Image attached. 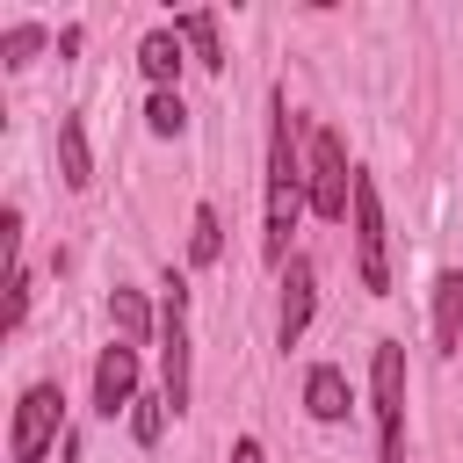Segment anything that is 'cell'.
I'll use <instances>...</instances> for the list:
<instances>
[{
    "instance_id": "8",
    "label": "cell",
    "mask_w": 463,
    "mask_h": 463,
    "mask_svg": "<svg viewBox=\"0 0 463 463\" xmlns=\"http://www.w3.org/2000/svg\"><path fill=\"white\" fill-rule=\"evenodd\" d=\"M304 326H311V260L304 253H289V275H282V347H297L304 340Z\"/></svg>"
},
{
    "instance_id": "7",
    "label": "cell",
    "mask_w": 463,
    "mask_h": 463,
    "mask_svg": "<svg viewBox=\"0 0 463 463\" xmlns=\"http://www.w3.org/2000/svg\"><path fill=\"white\" fill-rule=\"evenodd\" d=\"M123 405H137V347H101V362H94V412L101 420H116Z\"/></svg>"
},
{
    "instance_id": "11",
    "label": "cell",
    "mask_w": 463,
    "mask_h": 463,
    "mask_svg": "<svg viewBox=\"0 0 463 463\" xmlns=\"http://www.w3.org/2000/svg\"><path fill=\"white\" fill-rule=\"evenodd\" d=\"M304 405H311V420H347V376L333 362H318L304 376Z\"/></svg>"
},
{
    "instance_id": "9",
    "label": "cell",
    "mask_w": 463,
    "mask_h": 463,
    "mask_svg": "<svg viewBox=\"0 0 463 463\" xmlns=\"http://www.w3.org/2000/svg\"><path fill=\"white\" fill-rule=\"evenodd\" d=\"M434 347H441V354L463 347V268H449V275L434 282Z\"/></svg>"
},
{
    "instance_id": "14",
    "label": "cell",
    "mask_w": 463,
    "mask_h": 463,
    "mask_svg": "<svg viewBox=\"0 0 463 463\" xmlns=\"http://www.w3.org/2000/svg\"><path fill=\"white\" fill-rule=\"evenodd\" d=\"M109 318H116L123 347H145V340H152V311H145V297H137V289H116V297H109Z\"/></svg>"
},
{
    "instance_id": "13",
    "label": "cell",
    "mask_w": 463,
    "mask_h": 463,
    "mask_svg": "<svg viewBox=\"0 0 463 463\" xmlns=\"http://www.w3.org/2000/svg\"><path fill=\"white\" fill-rule=\"evenodd\" d=\"M174 36H181L203 65H224V51H217V14H210V7H188V14L174 22Z\"/></svg>"
},
{
    "instance_id": "3",
    "label": "cell",
    "mask_w": 463,
    "mask_h": 463,
    "mask_svg": "<svg viewBox=\"0 0 463 463\" xmlns=\"http://www.w3.org/2000/svg\"><path fill=\"white\" fill-rule=\"evenodd\" d=\"M354 275L369 297L391 289V260H383V203H376V181L354 174Z\"/></svg>"
},
{
    "instance_id": "1",
    "label": "cell",
    "mask_w": 463,
    "mask_h": 463,
    "mask_svg": "<svg viewBox=\"0 0 463 463\" xmlns=\"http://www.w3.org/2000/svg\"><path fill=\"white\" fill-rule=\"evenodd\" d=\"M275 116H268V260H289V232H297V217H304V159H297V116H289V94L275 87V101H268Z\"/></svg>"
},
{
    "instance_id": "20",
    "label": "cell",
    "mask_w": 463,
    "mask_h": 463,
    "mask_svg": "<svg viewBox=\"0 0 463 463\" xmlns=\"http://www.w3.org/2000/svg\"><path fill=\"white\" fill-rule=\"evenodd\" d=\"M232 463H268V456H260V441H239V449H232Z\"/></svg>"
},
{
    "instance_id": "12",
    "label": "cell",
    "mask_w": 463,
    "mask_h": 463,
    "mask_svg": "<svg viewBox=\"0 0 463 463\" xmlns=\"http://www.w3.org/2000/svg\"><path fill=\"white\" fill-rule=\"evenodd\" d=\"M58 181H65V188H87V181H94V159H87V130H80V116L58 123Z\"/></svg>"
},
{
    "instance_id": "19",
    "label": "cell",
    "mask_w": 463,
    "mask_h": 463,
    "mask_svg": "<svg viewBox=\"0 0 463 463\" xmlns=\"http://www.w3.org/2000/svg\"><path fill=\"white\" fill-rule=\"evenodd\" d=\"M22 311H29V275L14 268V275H7V326H22Z\"/></svg>"
},
{
    "instance_id": "18",
    "label": "cell",
    "mask_w": 463,
    "mask_h": 463,
    "mask_svg": "<svg viewBox=\"0 0 463 463\" xmlns=\"http://www.w3.org/2000/svg\"><path fill=\"white\" fill-rule=\"evenodd\" d=\"M0 51H7V65H29V58L43 51V29H36V22H14V29L0 36Z\"/></svg>"
},
{
    "instance_id": "17",
    "label": "cell",
    "mask_w": 463,
    "mask_h": 463,
    "mask_svg": "<svg viewBox=\"0 0 463 463\" xmlns=\"http://www.w3.org/2000/svg\"><path fill=\"white\" fill-rule=\"evenodd\" d=\"M130 434L152 449V441L166 434V398H137V405H130Z\"/></svg>"
},
{
    "instance_id": "16",
    "label": "cell",
    "mask_w": 463,
    "mask_h": 463,
    "mask_svg": "<svg viewBox=\"0 0 463 463\" xmlns=\"http://www.w3.org/2000/svg\"><path fill=\"white\" fill-rule=\"evenodd\" d=\"M145 123H152L159 137H181V130H188V109H181V94H174V87H166V94H152V101H145Z\"/></svg>"
},
{
    "instance_id": "10",
    "label": "cell",
    "mask_w": 463,
    "mask_h": 463,
    "mask_svg": "<svg viewBox=\"0 0 463 463\" xmlns=\"http://www.w3.org/2000/svg\"><path fill=\"white\" fill-rule=\"evenodd\" d=\"M137 65H145V80L166 94V87L181 80V36H174V29H152V36L137 43Z\"/></svg>"
},
{
    "instance_id": "6",
    "label": "cell",
    "mask_w": 463,
    "mask_h": 463,
    "mask_svg": "<svg viewBox=\"0 0 463 463\" xmlns=\"http://www.w3.org/2000/svg\"><path fill=\"white\" fill-rule=\"evenodd\" d=\"M159 369H166V405L188 412V289L166 282V311H159Z\"/></svg>"
},
{
    "instance_id": "2",
    "label": "cell",
    "mask_w": 463,
    "mask_h": 463,
    "mask_svg": "<svg viewBox=\"0 0 463 463\" xmlns=\"http://www.w3.org/2000/svg\"><path fill=\"white\" fill-rule=\"evenodd\" d=\"M376 463H405V347L376 340Z\"/></svg>"
},
{
    "instance_id": "4",
    "label": "cell",
    "mask_w": 463,
    "mask_h": 463,
    "mask_svg": "<svg viewBox=\"0 0 463 463\" xmlns=\"http://www.w3.org/2000/svg\"><path fill=\"white\" fill-rule=\"evenodd\" d=\"M58 412H65L58 383H29V391H22V405H14V434H7V456H14V463H43V449L58 441Z\"/></svg>"
},
{
    "instance_id": "15",
    "label": "cell",
    "mask_w": 463,
    "mask_h": 463,
    "mask_svg": "<svg viewBox=\"0 0 463 463\" xmlns=\"http://www.w3.org/2000/svg\"><path fill=\"white\" fill-rule=\"evenodd\" d=\"M217 253H224V224H217V210L203 203V210L188 217V260H195V268H210Z\"/></svg>"
},
{
    "instance_id": "5",
    "label": "cell",
    "mask_w": 463,
    "mask_h": 463,
    "mask_svg": "<svg viewBox=\"0 0 463 463\" xmlns=\"http://www.w3.org/2000/svg\"><path fill=\"white\" fill-rule=\"evenodd\" d=\"M311 210L333 224L354 210V174H347V152L333 130H311Z\"/></svg>"
}]
</instances>
